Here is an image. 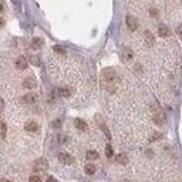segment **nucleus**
Instances as JSON below:
<instances>
[{"label": "nucleus", "instance_id": "obj_1", "mask_svg": "<svg viewBox=\"0 0 182 182\" xmlns=\"http://www.w3.org/2000/svg\"><path fill=\"white\" fill-rule=\"evenodd\" d=\"M103 78L108 83H112L117 78V73H115L112 68H104L103 70Z\"/></svg>", "mask_w": 182, "mask_h": 182}, {"label": "nucleus", "instance_id": "obj_2", "mask_svg": "<svg viewBox=\"0 0 182 182\" xmlns=\"http://www.w3.org/2000/svg\"><path fill=\"white\" fill-rule=\"evenodd\" d=\"M59 161L64 165H71V164L74 162V156L70 155L67 152H60L59 154Z\"/></svg>", "mask_w": 182, "mask_h": 182}, {"label": "nucleus", "instance_id": "obj_3", "mask_svg": "<svg viewBox=\"0 0 182 182\" xmlns=\"http://www.w3.org/2000/svg\"><path fill=\"white\" fill-rule=\"evenodd\" d=\"M127 27H128V30L130 31H135V30L138 29V20L137 17H134V16H127Z\"/></svg>", "mask_w": 182, "mask_h": 182}, {"label": "nucleus", "instance_id": "obj_4", "mask_svg": "<svg viewBox=\"0 0 182 182\" xmlns=\"http://www.w3.org/2000/svg\"><path fill=\"white\" fill-rule=\"evenodd\" d=\"M48 168V164L46 160H43V158H40V160H37L36 162H34V169L36 171H46Z\"/></svg>", "mask_w": 182, "mask_h": 182}, {"label": "nucleus", "instance_id": "obj_5", "mask_svg": "<svg viewBox=\"0 0 182 182\" xmlns=\"http://www.w3.org/2000/svg\"><path fill=\"white\" fill-rule=\"evenodd\" d=\"M74 125H75V128H77L78 131H83V132H86V131L88 130L87 123L84 121V119H81V118H75L74 119Z\"/></svg>", "mask_w": 182, "mask_h": 182}, {"label": "nucleus", "instance_id": "obj_6", "mask_svg": "<svg viewBox=\"0 0 182 182\" xmlns=\"http://www.w3.org/2000/svg\"><path fill=\"white\" fill-rule=\"evenodd\" d=\"M24 130L29 131V132H37L38 131V124L36 123V121H33V119H30V121H27L26 125H24Z\"/></svg>", "mask_w": 182, "mask_h": 182}, {"label": "nucleus", "instance_id": "obj_7", "mask_svg": "<svg viewBox=\"0 0 182 182\" xmlns=\"http://www.w3.org/2000/svg\"><path fill=\"white\" fill-rule=\"evenodd\" d=\"M36 86H37V81H36V78L34 77H27L24 81H23V87L24 88H36Z\"/></svg>", "mask_w": 182, "mask_h": 182}, {"label": "nucleus", "instance_id": "obj_8", "mask_svg": "<svg viewBox=\"0 0 182 182\" xmlns=\"http://www.w3.org/2000/svg\"><path fill=\"white\" fill-rule=\"evenodd\" d=\"M121 57H123L124 61H130V60H132V57H134L132 50H131L130 47H124L123 51H121Z\"/></svg>", "mask_w": 182, "mask_h": 182}, {"label": "nucleus", "instance_id": "obj_9", "mask_svg": "<svg viewBox=\"0 0 182 182\" xmlns=\"http://www.w3.org/2000/svg\"><path fill=\"white\" fill-rule=\"evenodd\" d=\"M22 101L23 103H26V104H34L36 101H37V95L34 93H29V94H26V95L22 98Z\"/></svg>", "mask_w": 182, "mask_h": 182}, {"label": "nucleus", "instance_id": "obj_10", "mask_svg": "<svg viewBox=\"0 0 182 182\" xmlns=\"http://www.w3.org/2000/svg\"><path fill=\"white\" fill-rule=\"evenodd\" d=\"M27 66H29V61L24 57H19V59L16 60V67L19 68V70H26Z\"/></svg>", "mask_w": 182, "mask_h": 182}, {"label": "nucleus", "instance_id": "obj_11", "mask_svg": "<svg viewBox=\"0 0 182 182\" xmlns=\"http://www.w3.org/2000/svg\"><path fill=\"white\" fill-rule=\"evenodd\" d=\"M158 34H160V37H168L171 34V30L168 29V26H165V24H160L158 26Z\"/></svg>", "mask_w": 182, "mask_h": 182}, {"label": "nucleus", "instance_id": "obj_12", "mask_svg": "<svg viewBox=\"0 0 182 182\" xmlns=\"http://www.w3.org/2000/svg\"><path fill=\"white\" fill-rule=\"evenodd\" d=\"M43 44H44V40L41 37H34L33 40H31V47L36 48V50H38V48L43 47Z\"/></svg>", "mask_w": 182, "mask_h": 182}, {"label": "nucleus", "instance_id": "obj_13", "mask_svg": "<svg viewBox=\"0 0 182 182\" xmlns=\"http://www.w3.org/2000/svg\"><path fill=\"white\" fill-rule=\"evenodd\" d=\"M154 121H155L158 125H161V124L165 123V115H164L161 111H156L155 114H154Z\"/></svg>", "mask_w": 182, "mask_h": 182}, {"label": "nucleus", "instance_id": "obj_14", "mask_svg": "<svg viewBox=\"0 0 182 182\" xmlns=\"http://www.w3.org/2000/svg\"><path fill=\"white\" fill-rule=\"evenodd\" d=\"M86 158L88 161H95L100 158V155H98V152H95V151H87L86 152Z\"/></svg>", "mask_w": 182, "mask_h": 182}, {"label": "nucleus", "instance_id": "obj_15", "mask_svg": "<svg viewBox=\"0 0 182 182\" xmlns=\"http://www.w3.org/2000/svg\"><path fill=\"white\" fill-rule=\"evenodd\" d=\"M115 160H117L118 164H121V165H125V164L128 162V158H127L125 154H118V155L115 156Z\"/></svg>", "mask_w": 182, "mask_h": 182}, {"label": "nucleus", "instance_id": "obj_16", "mask_svg": "<svg viewBox=\"0 0 182 182\" xmlns=\"http://www.w3.org/2000/svg\"><path fill=\"white\" fill-rule=\"evenodd\" d=\"M84 171H86L87 175H94L95 174V167H94L93 164H87L86 167H84Z\"/></svg>", "mask_w": 182, "mask_h": 182}, {"label": "nucleus", "instance_id": "obj_17", "mask_svg": "<svg viewBox=\"0 0 182 182\" xmlns=\"http://www.w3.org/2000/svg\"><path fill=\"white\" fill-rule=\"evenodd\" d=\"M144 36H145V40H147V43H148L149 46H152L154 44V36H152V33L147 30V31L144 33Z\"/></svg>", "mask_w": 182, "mask_h": 182}, {"label": "nucleus", "instance_id": "obj_18", "mask_svg": "<svg viewBox=\"0 0 182 182\" xmlns=\"http://www.w3.org/2000/svg\"><path fill=\"white\" fill-rule=\"evenodd\" d=\"M6 131H7V127H6V124L3 123V121H0V137L3 138H6Z\"/></svg>", "mask_w": 182, "mask_h": 182}, {"label": "nucleus", "instance_id": "obj_19", "mask_svg": "<svg viewBox=\"0 0 182 182\" xmlns=\"http://www.w3.org/2000/svg\"><path fill=\"white\" fill-rule=\"evenodd\" d=\"M54 51L59 53V54H61V56H66V48L63 47V46H54Z\"/></svg>", "mask_w": 182, "mask_h": 182}, {"label": "nucleus", "instance_id": "obj_20", "mask_svg": "<svg viewBox=\"0 0 182 182\" xmlns=\"http://www.w3.org/2000/svg\"><path fill=\"white\" fill-rule=\"evenodd\" d=\"M57 91H59V94L61 97H70V90L68 88H64L63 87V88H59Z\"/></svg>", "mask_w": 182, "mask_h": 182}, {"label": "nucleus", "instance_id": "obj_21", "mask_svg": "<svg viewBox=\"0 0 182 182\" xmlns=\"http://www.w3.org/2000/svg\"><path fill=\"white\" fill-rule=\"evenodd\" d=\"M30 63L33 64V66H36V67H38V66H40V59H38V57H36V56H31L30 57Z\"/></svg>", "mask_w": 182, "mask_h": 182}, {"label": "nucleus", "instance_id": "obj_22", "mask_svg": "<svg viewBox=\"0 0 182 182\" xmlns=\"http://www.w3.org/2000/svg\"><path fill=\"white\" fill-rule=\"evenodd\" d=\"M105 155H107V158H112V155H114V151H112L111 145H107V147H105Z\"/></svg>", "mask_w": 182, "mask_h": 182}, {"label": "nucleus", "instance_id": "obj_23", "mask_svg": "<svg viewBox=\"0 0 182 182\" xmlns=\"http://www.w3.org/2000/svg\"><path fill=\"white\" fill-rule=\"evenodd\" d=\"M101 130L104 131V134H105V137L108 138V140H111V134H110V131H108V128L104 125V124H101Z\"/></svg>", "mask_w": 182, "mask_h": 182}, {"label": "nucleus", "instance_id": "obj_24", "mask_svg": "<svg viewBox=\"0 0 182 182\" xmlns=\"http://www.w3.org/2000/svg\"><path fill=\"white\" fill-rule=\"evenodd\" d=\"M29 182H41V178L38 175H31L29 178Z\"/></svg>", "mask_w": 182, "mask_h": 182}, {"label": "nucleus", "instance_id": "obj_25", "mask_svg": "<svg viewBox=\"0 0 182 182\" xmlns=\"http://www.w3.org/2000/svg\"><path fill=\"white\" fill-rule=\"evenodd\" d=\"M60 125H61V119H56V121H53V123H51L53 128H59Z\"/></svg>", "mask_w": 182, "mask_h": 182}, {"label": "nucleus", "instance_id": "obj_26", "mask_svg": "<svg viewBox=\"0 0 182 182\" xmlns=\"http://www.w3.org/2000/svg\"><path fill=\"white\" fill-rule=\"evenodd\" d=\"M161 137H162V135H161V134H154V137L151 138L149 141H156V140H158V138H161Z\"/></svg>", "mask_w": 182, "mask_h": 182}, {"label": "nucleus", "instance_id": "obj_27", "mask_svg": "<svg viewBox=\"0 0 182 182\" xmlns=\"http://www.w3.org/2000/svg\"><path fill=\"white\" fill-rule=\"evenodd\" d=\"M47 182H59V181H57L56 178H53V176H48V178H47Z\"/></svg>", "mask_w": 182, "mask_h": 182}, {"label": "nucleus", "instance_id": "obj_28", "mask_svg": "<svg viewBox=\"0 0 182 182\" xmlns=\"http://www.w3.org/2000/svg\"><path fill=\"white\" fill-rule=\"evenodd\" d=\"M4 108V101H3V98H0V111Z\"/></svg>", "mask_w": 182, "mask_h": 182}, {"label": "nucleus", "instance_id": "obj_29", "mask_svg": "<svg viewBox=\"0 0 182 182\" xmlns=\"http://www.w3.org/2000/svg\"><path fill=\"white\" fill-rule=\"evenodd\" d=\"M0 11H3V4L0 3Z\"/></svg>", "mask_w": 182, "mask_h": 182}, {"label": "nucleus", "instance_id": "obj_30", "mask_svg": "<svg viewBox=\"0 0 182 182\" xmlns=\"http://www.w3.org/2000/svg\"><path fill=\"white\" fill-rule=\"evenodd\" d=\"M125 182H128V181H125Z\"/></svg>", "mask_w": 182, "mask_h": 182}]
</instances>
